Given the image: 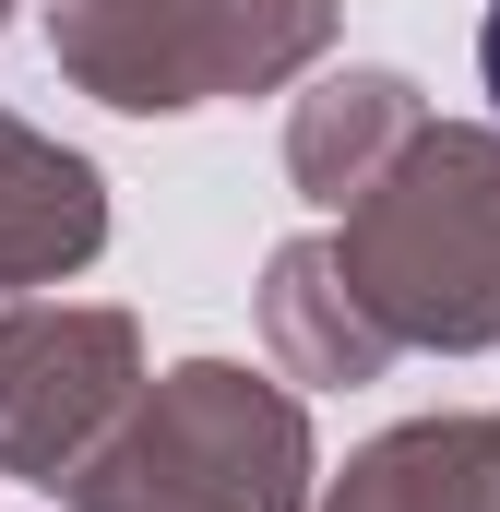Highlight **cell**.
<instances>
[{
	"instance_id": "6da1fadb",
	"label": "cell",
	"mask_w": 500,
	"mask_h": 512,
	"mask_svg": "<svg viewBox=\"0 0 500 512\" xmlns=\"http://www.w3.org/2000/svg\"><path fill=\"white\" fill-rule=\"evenodd\" d=\"M346 274L393 346H489L500 334V143L417 131L346 203Z\"/></svg>"
},
{
	"instance_id": "7a4b0ae2",
	"label": "cell",
	"mask_w": 500,
	"mask_h": 512,
	"mask_svg": "<svg viewBox=\"0 0 500 512\" xmlns=\"http://www.w3.org/2000/svg\"><path fill=\"white\" fill-rule=\"evenodd\" d=\"M72 512H298L310 501V429L250 370H167L155 405H131L96 441V465L60 489Z\"/></svg>"
},
{
	"instance_id": "3957f363",
	"label": "cell",
	"mask_w": 500,
	"mask_h": 512,
	"mask_svg": "<svg viewBox=\"0 0 500 512\" xmlns=\"http://www.w3.org/2000/svg\"><path fill=\"white\" fill-rule=\"evenodd\" d=\"M131 382L143 370L120 310H0V465L60 501L131 417Z\"/></svg>"
},
{
	"instance_id": "277c9868",
	"label": "cell",
	"mask_w": 500,
	"mask_h": 512,
	"mask_svg": "<svg viewBox=\"0 0 500 512\" xmlns=\"http://www.w3.org/2000/svg\"><path fill=\"white\" fill-rule=\"evenodd\" d=\"M108 239V191L84 155H60L48 131L0 120V286H48V274H84Z\"/></svg>"
},
{
	"instance_id": "5b68a950",
	"label": "cell",
	"mask_w": 500,
	"mask_h": 512,
	"mask_svg": "<svg viewBox=\"0 0 500 512\" xmlns=\"http://www.w3.org/2000/svg\"><path fill=\"white\" fill-rule=\"evenodd\" d=\"M262 334H274V358L298 382H381V358H393V334H381V310L358 298V274H346L334 239H286L274 251Z\"/></svg>"
},
{
	"instance_id": "8992f818",
	"label": "cell",
	"mask_w": 500,
	"mask_h": 512,
	"mask_svg": "<svg viewBox=\"0 0 500 512\" xmlns=\"http://www.w3.org/2000/svg\"><path fill=\"white\" fill-rule=\"evenodd\" d=\"M322 512H500V417H429L370 441Z\"/></svg>"
},
{
	"instance_id": "52a82bcc",
	"label": "cell",
	"mask_w": 500,
	"mask_h": 512,
	"mask_svg": "<svg viewBox=\"0 0 500 512\" xmlns=\"http://www.w3.org/2000/svg\"><path fill=\"white\" fill-rule=\"evenodd\" d=\"M417 131H429V120H417L405 72H334L322 96H298L286 167H298V191H310V203H358V191H370Z\"/></svg>"
},
{
	"instance_id": "ba28073f",
	"label": "cell",
	"mask_w": 500,
	"mask_h": 512,
	"mask_svg": "<svg viewBox=\"0 0 500 512\" xmlns=\"http://www.w3.org/2000/svg\"><path fill=\"white\" fill-rule=\"evenodd\" d=\"M477 72H489V96H500V0H489V24H477Z\"/></svg>"
},
{
	"instance_id": "9c48e42d",
	"label": "cell",
	"mask_w": 500,
	"mask_h": 512,
	"mask_svg": "<svg viewBox=\"0 0 500 512\" xmlns=\"http://www.w3.org/2000/svg\"><path fill=\"white\" fill-rule=\"evenodd\" d=\"M0 12H12V0H0Z\"/></svg>"
}]
</instances>
